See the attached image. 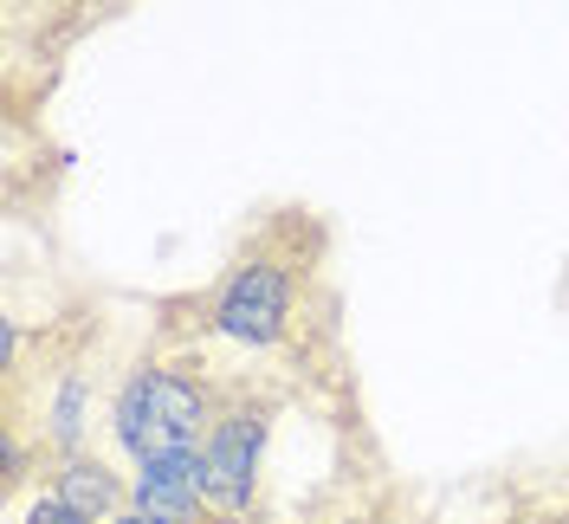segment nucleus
Wrapping results in <instances>:
<instances>
[{
	"mask_svg": "<svg viewBox=\"0 0 569 524\" xmlns=\"http://www.w3.org/2000/svg\"><path fill=\"white\" fill-rule=\"evenodd\" d=\"M213 395L201 376H188V369H169V363H142L130 369V383L117 388V441H123V454L137 459H169V454H201V441H208L213 427Z\"/></svg>",
	"mask_w": 569,
	"mask_h": 524,
	"instance_id": "f257e3e1",
	"label": "nucleus"
},
{
	"mask_svg": "<svg viewBox=\"0 0 569 524\" xmlns=\"http://www.w3.org/2000/svg\"><path fill=\"white\" fill-rule=\"evenodd\" d=\"M298 291H305L298 259L259 246V253H247V259L220 279V291L208 298V330L227 337V344H240V349H272V344H284V330L298 324Z\"/></svg>",
	"mask_w": 569,
	"mask_h": 524,
	"instance_id": "f03ea898",
	"label": "nucleus"
},
{
	"mask_svg": "<svg viewBox=\"0 0 569 524\" xmlns=\"http://www.w3.org/2000/svg\"><path fill=\"white\" fill-rule=\"evenodd\" d=\"M266 441H272V415L266 402L233 395L213 415L208 441H201V486H208V512L213 518H247L259 479H266Z\"/></svg>",
	"mask_w": 569,
	"mask_h": 524,
	"instance_id": "7ed1b4c3",
	"label": "nucleus"
},
{
	"mask_svg": "<svg viewBox=\"0 0 569 524\" xmlns=\"http://www.w3.org/2000/svg\"><path fill=\"white\" fill-rule=\"evenodd\" d=\"M130 498L142 512L169 524H201L208 512V486H201V454H169V459H142L137 479H130Z\"/></svg>",
	"mask_w": 569,
	"mask_h": 524,
	"instance_id": "20e7f679",
	"label": "nucleus"
},
{
	"mask_svg": "<svg viewBox=\"0 0 569 524\" xmlns=\"http://www.w3.org/2000/svg\"><path fill=\"white\" fill-rule=\"evenodd\" d=\"M52 492L66 498L71 512H84L91 524L117 518V512H123V498H130V486H123V479H117L98 454H66V459H59V479H52Z\"/></svg>",
	"mask_w": 569,
	"mask_h": 524,
	"instance_id": "39448f33",
	"label": "nucleus"
},
{
	"mask_svg": "<svg viewBox=\"0 0 569 524\" xmlns=\"http://www.w3.org/2000/svg\"><path fill=\"white\" fill-rule=\"evenodd\" d=\"M84 408H91V383H84V369H66V383H59V395H52V408H46L59 459L84 454Z\"/></svg>",
	"mask_w": 569,
	"mask_h": 524,
	"instance_id": "423d86ee",
	"label": "nucleus"
},
{
	"mask_svg": "<svg viewBox=\"0 0 569 524\" xmlns=\"http://www.w3.org/2000/svg\"><path fill=\"white\" fill-rule=\"evenodd\" d=\"M27 524H91V518H84V512H71L59 492H46V498H33V505H27Z\"/></svg>",
	"mask_w": 569,
	"mask_h": 524,
	"instance_id": "0eeeda50",
	"label": "nucleus"
},
{
	"mask_svg": "<svg viewBox=\"0 0 569 524\" xmlns=\"http://www.w3.org/2000/svg\"><path fill=\"white\" fill-rule=\"evenodd\" d=\"M104 524H169V518H156V512H142V505H123V512L104 518Z\"/></svg>",
	"mask_w": 569,
	"mask_h": 524,
	"instance_id": "6e6552de",
	"label": "nucleus"
},
{
	"mask_svg": "<svg viewBox=\"0 0 569 524\" xmlns=\"http://www.w3.org/2000/svg\"><path fill=\"white\" fill-rule=\"evenodd\" d=\"M208 524H252V518H208Z\"/></svg>",
	"mask_w": 569,
	"mask_h": 524,
	"instance_id": "1a4fd4ad",
	"label": "nucleus"
}]
</instances>
